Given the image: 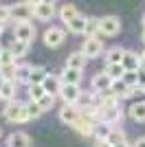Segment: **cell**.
I'll return each mask as SVG.
<instances>
[{"instance_id": "cell-15", "label": "cell", "mask_w": 145, "mask_h": 147, "mask_svg": "<svg viewBox=\"0 0 145 147\" xmlns=\"http://www.w3.org/2000/svg\"><path fill=\"white\" fill-rule=\"evenodd\" d=\"M7 147H31V138L24 132H13L7 138Z\"/></svg>"}, {"instance_id": "cell-42", "label": "cell", "mask_w": 145, "mask_h": 147, "mask_svg": "<svg viewBox=\"0 0 145 147\" xmlns=\"http://www.w3.org/2000/svg\"><path fill=\"white\" fill-rule=\"evenodd\" d=\"M112 147H134V145H130L127 141H121V143H117V145H112Z\"/></svg>"}, {"instance_id": "cell-31", "label": "cell", "mask_w": 145, "mask_h": 147, "mask_svg": "<svg viewBox=\"0 0 145 147\" xmlns=\"http://www.w3.org/2000/svg\"><path fill=\"white\" fill-rule=\"evenodd\" d=\"M106 70H108V75L112 77V79H121L123 77V73H125V68H123V64H108L106 66Z\"/></svg>"}, {"instance_id": "cell-32", "label": "cell", "mask_w": 145, "mask_h": 147, "mask_svg": "<svg viewBox=\"0 0 145 147\" xmlns=\"http://www.w3.org/2000/svg\"><path fill=\"white\" fill-rule=\"evenodd\" d=\"M7 64H16V55L9 51V46L0 49V66H7Z\"/></svg>"}, {"instance_id": "cell-30", "label": "cell", "mask_w": 145, "mask_h": 147, "mask_svg": "<svg viewBox=\"0 0 145 147\" xmlns=\"http://www.w3.org/2000/svg\"><path fill=\"white\" fill-rule=\"evenodd\" d=\"M16 66L18 64H7V66H0V77L7 81H16Z\"/></svg>"}, {"instance_id": "cell-45", "label": "cell", "mask_w": 145, "mask_h": 147, "mask_svg": "<svg viewBox=\"0 0 145 147\" xmlns=\"http://www.w3.org/2000/svg\"><path fill=\"white\" fill-rule=\"evenodd\" d=\"M2 31H5V24H0V35H2Z\"/></svg>"}, {"instance_id": "cell-23", "label": "cell", "mask_w": 145, "mask_h": 147, "mask_svg": "<svg viewBox=\"0 0 145 147\" xmlns=\"http://www.w3.org/2000/svg\"><path fill=\"white\" fill-rule=\"evenodd\" d=\"M110 90L115 92V94H119L121 99L130 97V86H127L123 79H112V86H110Z\"/></svg>"}, {"instance_id": "cell-47", "label": "cell", "mask_w": 145, "mask_h": 147, "mask_svg": "<svg viewBox=\"0 0 145 147\" xmlns=\"http://www.w3.org/2000/svg\"><path fill=\"white\" fill-rule=\"evenodd\" d=\"M143 26H145V16H143Z\"/></svg>"}, {"instance_id": "cell-4", "label": "cell", "mask_w": 145, "mask_h": 147, "mask_svg": "<svg viewBox=\"0 0 145 147\" xmlns=\"http://www.w3.org/2000/svg\"><path fill=\"white\" fill-rule=\"evenodd\" d=\"M35 16V5H31L29 0L26 2H18V5H11V20L20 22V20H31Z\"/></svg>"}, {"instance_id": "cell-20", "label": "cell", "mask_w": 145, "mask_h": 147, "mask_svg": "<svg viewBox=\"0 0 145 147\" xmlns=\"http://www.w3.org/2000/svg\"><path fill=\"white\" fill-rule=\"evenodd\" d=\"M16 81H7L2 79L0 81V99H5V101H11L13 97H16Z\"/></svg>"}, {"instance_id": "cell-5", "label": "cell", "mask_w": 145, "mask_h": 147, "mask_svg": "<svg viewBox=\"0 0 145 147\" xmlns=\"http://www.w3.org/2000/svg\"><path fill=\"white\" fill-rule=\"evenodd\" d=\"M64 40H66V31L60 29V26H51V29H46V33H44V44H46L48 49L62 46Z\"/></svg>"}, {"instance_id": "cell-8", "label": "cell", "mask_w": 145, "mask_h": 147, "mask_svg": "<svg viewBox=\"0 0 145 147\" xmlns=\"http://www.w3.org/2000/svg\"><path fill=\"white\" fill-rule=\"evenodd\" d=\"M79 117H81V110H79L75 103H64L60 108V121L66 123V125H72Z\"/></svg>"}, {"instance_id": "cell-16", "label": "cell", "mask_w": 145, "mask_h": 147, "mask_svg": "<svg viewBox=\"0 0 145 147\" xmlns=\"http://www.w3.org/2000/svg\"><path fill=\"white\" fill-rule=\"evenodd\" d=\"M86 24H88V16H81V13H77L75 18L68 22V31L70 33H75V35H79V33H84L86 31Z\"/></svg>"}, {"instance_id": "cell-18", "label": "cell", "mask_w": 145, "mask_h": 147, "mask_svg": "<svg viewBox=\"0 0 145 147\" xmlns=\"http://www.w3.org/2000/svg\"><path fill=\"white\" fill-rule=\"evenodd\" d=\"M9 51H11L13 55H16V59H20V57H24L26 53H29V42H24V40H18V37H13V42L9 44Z\"/></svg>"}, {"instance_id": "cell-38", "label": "cell", "mask_w": 145, "mask_h": 147, "mask_svg": "<svg viewBox=\"0 0 145 147\" xmlns=\"http://www.w3.org/2000/svg\"><path fill=\"white\" fill-rule=\"evenodd\" d=\"M9 20H11V7L0 5V24H7Z\"/></svg>"}, {"instance_id": "cell-29", "label": "cell", "mask_w": 145, "mask_h": 147, "mask_svg": "<svg viewBox=\"0 0 145 147\" xmlns=\"http://www.w3.org/2000/svg\"><path fill=\"white\" fill-rule=\"evenodd\" d=\"M44 94H46V88H44V84H29V99H33V101H40Z\"/></svg>"}, {"instance_id": "cell-22", "label": "cell", "mask_w": 145, "mask_h": 147, "mask_svg": "<svg viewBox=\"0 0 145 147\" xmlns=\"http://www.w3.org/2000/svg\"><path fill=\"white\" fill-rule=\"evenodd\" d=\"M86 61H88V57H86L84 53H81V51H77V53H70V55H68L66 66H72V68H81V70H84Z\"/></svg>"}, {"instance_id": "cell-6", "label": "cell", "mask_w": 145, "mask_h": 147, "mask_svg": "<svg viewBox=\"0 0 145 147\" xmlns=\"http://www.w3.org/2000/svg\"><path fill=\"white\" fill-rule=\"evenodd\" d=\"M13 37L18 40H24V42H31L35 37V26L31 24V20H20L13 26Z\"/></svg>"}, {"instance_id": "cell-43", "label": "cell", "mask_w": 145, "mask_h": 147, "mask_svg": "<svg viewBox=\"0 0 145 147\" xmlns=\"http://www.w3.org/2000/svg\"><path fill=\"white\" fill-rule=\"evenodd\" d=\"M141 70H145V53L141 55Z\"/></svg>"}, {"instance_id": "cell-10", "label": "cell", "mask_w": 145, "mask_h": 147, "mask_svg": "<svg viewBox=\"0 0 145 147\" xmlns=\"http://www.w3.org/2000/svg\"><path fill=\"white\" fill-rule=\"evenodd\" d=\"M121 101L119 94H115L112 90H103V92H97V103H99V108L101 110H106V108H117Z\"/></svg>"}, {"instance_id": "cell-33", "label": "cell", "mask_w": 145, "mask_h": 147, "mask_svg": "<svg viewBox=\"0 0 145 147\" xmlns=\"http://www.w3.org/2000/svg\"><path fill=\"white\" fill-rule=\"evenodd\" d=\"M37 103H40V108H42L44 112H48V110H51V108H53V105H55V94H51V92H46V94H44V97L40 99Z\"/></svg>"}, {"instance_id": "cell-25", "label": "cell", "mask_w": 145, "mask_h": 147, "mask_svg": "<svg viewBox=\"0 0 145 147\" xmlns=\"http://www.w3.org/2000/svg\"><path fill=\"white\" fill-rule=\"evenodd\" d=\"M31 68H33V66H29V64H20V66H16V84H29Z\"/></svg>"}, {"instance_id": "cell-17", "label": "cell", "mask_w": 145, "mask_h": 147, "mask_svg": "<svg viewBox=\"0 0 145 147\" xmlns=\"http://www.w3.org/2000/svg\"><path fill=\"white\" fill-rule=\"evenodd\" d=\"M62 81L64 84H79L81 81V68H72V66H66L62 70Z\"/></svg>"}, {"instance_id": "cell-12", "label": "cell", "mask_w": 145, "mask_h": 147, "mask_svg": "<svg viewBox=\"0 0 145 147\" xmlns=\"http://www.w3.org/2000/svg\"><path fill=\"white\" fill-rule=\"evenodd\" d=\"M121 64H123L125 70H141V55H136L134 51H125Z\"/></svg>"}, {"instance_id": "cell-26", "label": "cell", "mask_w": 145, "mask_h": 147, "mask_svg": "<svg viewBox=\"0 0 145 147\" xmlns=\"http://www.w3.org/2000/svg\"><path fill=\"white\" fill-rule=\"evenodd\" d=\"M115 127V125H108V123H103L99 121L95 125V138L97 141H108V134H110V129Z\"/></svg>"}, {"instance_id": "cell-39", "label": "cell", "mask_w": 145, "mask_h": 147, "mask_svg": "<svg viewBox=\"0 0 145 147\" xmlns=\"http://www.w3.org/2000/svg\"><path fill=\"white\" fill-rule=\"evenodd\" d=\"M139 86L145 90V70H139Z\"/></svg>"}, {"instance_id": "cell-46", "label": "cell", "mask_w": 145, "mask_h": 147, "mask_svg": "<svg viewBox=\"0 0 145 147\" xmlns=\"http://www.w3.org/2000/svg\"><path fill=\"white\" fill-rule=\"evenodd\" d=\"M143 44H145V26H143Z\"/></svg>"}, {"instance_id": "cell-11", "label": "cell", "mask_w": 145, "mask_h": 147, "mask_svg": "<svg viewBox=\"0 0 145 147\" xmlns=\"http://www.w3.org/2000/svg\"><path fill=\"white\" fill-rule=\"evenodd\" d=\"M90 86L95 92H103V90H110V86H112V77L108 75V70H103V73H97L95 77H92Z\"/></svg>"}, {"instance_id": "cell-40", "label": "cell", "mask_w": 145, "mask_h": 147, "mask_svg": "<svg viewBox=\"0 0 145 147\" xmlns=\"http://www.w3.org/2000/svg\"><path fill=\"white\" fill-rule=\"evenodd\" d=\"M134 147H145V136L136 138V141H134Z\"/></svg>"}, {"instance_id": "cell-24", "label": "cell", "mask_w": 145, "mask_h": 147, "mask_svg": "<svg viewBox=\"0 0 145 147\" xmlns=\"http://www.w3.org/2000/svg\"><path fill=\"white\" fill-rule=\"evenodd\" d=\"M77 13H79V11H77V7H75V5H62V7H60V18H62V22H64V24H68V22L77 16Z\"/></svg>"}, {"instance_id": "cell-37", "label": "cell", "mask_w": 145, "mask_h": 147, "mask_svg": "<svg viewBox=\"0 0 145 147\" xmlns=\"http://www.w3.org/2000/svg\"><path fill=\"white\" fill-rule=\"evenodd\" d=\"M121 141H125V134H123L121 129L112 127V129H110V134H108V143H112V145H117V143H121Z\"/></svg>"}, {"instance_id": "cell-34", "label": "cell", "mask_w": 145, "mask_h": 147, "mask_svg": "<svg viewBox=\"0 0 145 147\" xmlns=\"http://www.w3.org/2000/svg\"><path fill=\"white\" fill-rule=\"evenodd\" d=\"M26 112H29V119H37L44 110L40 108V103H37V101H33V99H31L29 103H26Z\"/></svg>"}, {"instance_id": "cell-44", "label": "cell", "mask_w": 145, "mask_h": 147, "mask_svg": "<svg viewBox=\"0 0 145 147\" xmlns=\"http://www.w3.org/2000/svg\"><path fill=\"white\" fill-rule=\"evenodd\" d=\"M31 5H40V2H42V0H29Z\"/></svg>"}, {"instance_id": "cell-21", "label": "cell", "mask_w": 145, "mask_h": 147, "mask_svg": "<svg viewBox=\"0 0 145 147\" xmlns=\"http://www.w3.org/2000/svg\"><path fill=\"white\" fill-rule=\"evenodd\" d=\"M42 84H44V88H46V92H51V94H57L64 81H62V77H55V75H46Z\"/></svg>"}, {"instance_id": "cell-28", "label": "cell", "mask_w": 145, "mask_h": 147, "mask_svg": "<svg viewBox=\"0 0 145 147\" xmlns=\"http://www.w3.org/2000/svg\"><path fill=\"white\" fill-rule=\"evenodd\" d=\"M123 53H125V51L119 49V46L110 49L108 53H106V66H108V64H119V61L123 59Z\"/></svg>"}, {"instance_id": "cell-27", "label": "cell", "mask_w": 145, "mask_h": 147, "mask_svg": "<svg viewBox=\"0 0 145 147\" xmlns=\"http://www.w3.org/2000/svg\"><path fill=\"white\" fill-rule=\"evenodd\" d=\"M46 68L44 66H33L31 68V75H29V84H42L44 77H46Z\"/></svg>"}, {"instance_id": "cell-7", "label": "cell", "mask_w": 145, "mask_h": 147, "mask_svg": "<svg viewBox=\"0 0 145 147\" xmlns=\"http://www.w3.org/2000/svg\"><path fill=\"white\" fill-rule=\"evenodd\" d=\"M57 94L62 97L64 103H77V99L81 97V88H79V84H62Z\"/></svg>"}, {"instance_id": "cell-41", "label": "cell", "mask_w": 145, "mask_h": 147, "mask_svg": "<svg viewBox=\"0 0 145 147\" xmlns=\"http://www.w3.org/2000/svg\"><path fill=\"white\" fill-rule=\"evenodd\" d=\"M97 147H112V143H108V141H97Z\"/></svg>"}, {"instance_id": "cell-9", "label": "cell", "mask_w": 145, "mask_h": 147, "mask_svg": "<svg viewBox=\"0 0 145 147\" xmlns=\"http://www.w3.org/2000/svg\"><path fill=\"white\" fill-rule=\"evenodd\" d=\"M95 125H97L95 121H90L88 117H84V114H81L77 121L72 123V129H75L79 136H95Z\"/></svg>"}, {"instance_id": "cell-35", "label": "cell", "mask_w": 145, "mask_h": 147, "mask_svg": "<svg viewBox=\"0 0 145 147\" xmlns=\"http://www.w3.org/2000/svg\"><path fill=\"white\" fill-rule=\"evenodd\" d=\"M121 79L125 81V84H127L130 88H132V86H136V84H139V70H125Z\"/></svg>"}, {"instance_id": "cell-13", "label": "cell", "mask_w": 145, "mask_h": 147, "mask_svg": "<svg viewBox=\"0 0 145 147\" xmlns=\"http://www.w3.org/2000/svg\"><path fill=\"white\" fill-rule=\"evenodd\" d=\"M53 16H55V5H51V2H40V5H35V18L37 20L48 22Z\"/></svg>"}, {"instance_id": "cell-36", "label": "cell", "mask_w": 145, "mask_h": 147, "mask_svg": "<svg viewBox=\"0 0 145 147\" xmlns=\"http://www.w3.org/2000/svg\"><path fill=\"white\" fill-rule=\"evenodd\" d=\"M97 33H99V18H88L84 35H97Z\"/></svg>"}, {"instance_id": "cell-19", "label": "cell", "mask_w": 145, "mask_h": 147, "mask_svg": "<svg viewBox=\"0 0 145 147\" xmlns=\"http://www.w3.org/2000/svg\"><path fill=\"white\" fill-rule=\"evenodd\" d=\"M127 114L132 117V121L145 123V101H136V103H132V105H130V110H127Z\"/></svg>"}, {"instance_id": "cell-14", "label": "cell", "mask_w": 145, "mask_h": 147, "mask_svg": "<svg viewBox=\"0 0 145 147\" xmlns=\"http://www.w3.org/2000/svg\"><path fill=\"white\" fill-rule=\"evenodd\" d=\"M121 117H123V112H121L119 105H117V108H106V110H101V121L108 123V125H117V123L121 121Z\"/></svg>"}, {"instance_id": "cell-2", "label": "cell", "mask_w": 145, "mask_h": 147, "mask_svg": "<svg viewBox=\"0 0 145 147\" xmlns=\"http://www.w3.org/2000/svg\"><path fill=\"white\" fill-rule=\"evenodd\" d=\"M121 31V20L117 16H103L99 18V33L106 37H115Z\"/></svg>"}, {"instance_id": "cell-1", "label": "cell", "mask_w": 145, "mask_h": 147, "mask_svg": "<svg viewBox=\"0 0 145 147\" xmlns=\"http://www.w3.org/2000/svg\"><path fill=\"white\" fill-rule=\"evenodd\" d=\"M5 119L9 123H26L31 121L29 119V112H26V103H20L16 99H11L5 108Z\"/></svg>"}, {"instance_id": "cell-3", "label": "cell", "mask_w": 145, "mask_h": 147, "mask_svg": "<svg viewBox=\"0 0 145 147\" xmlns=\"http://www.w3.org/2000/svg\"><path fill=\"white\" fill-rule=\"evenodd\" d=\"M81 53H84L88 59H95V57H99L103 53V42L97 35H88L84 40V44H81Z\"/></svg>"}]
</instances>
